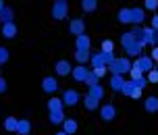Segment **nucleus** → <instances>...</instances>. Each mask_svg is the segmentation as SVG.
I'll use <instances>...</instances> for the list:
<instances>
[{
  "label": "nucleus",
  "mask_w": 158,
  "mask_h": 135,
  "mask_svg": "<svg viewBox=\"0 0 158 135\" xmlns=\"http://www.w3.org/2000/svg\"><path fill=\"white\" fill-rule=\"evenodd\" d=\"M121 44H123V48H125V52L129 56H142V44L135 40V35L131 31L123 33V38H121Z\"/></svg>",
  "instance_id": "obj_1"
},
{
  "label": "nucleus",
  "mask_w": 158,
  "mask_h": 135,
  "mask_svg": "<svg viewBox=\"0 0 158 135\" xmlns=\"http://www.w3.org/2000/svg\"><path fill=\"white\" fill-rule=\"evenodd\" d=\"M108 69L112 71V75H121V77H123L125 73L131 71V63H129V58H125V56H123V58H114V60L108 64Z\"/></svg>",
  "instance_id": "obj_2"
},
{
  "label": "nucleus",
  "mask_w": 158,
  "mask_h": 135,
  "mask_svg": "<svg viewBox=\"0 0 158 135\" xmlns=\"http://www.w3.org/2000/svg\"><path fill=\"white\" fill-rule=\"evenodd\" d=\"M67 0H56L54 6H52V17H54L56 21H63L67 19Z\"/></svg>",
  "instance_id": "obj_3"
},
{
  "label": "nucleus",
  "mask_w": 158,
  "mask_h": 135,
  "mask_svg": "<svg viewBox=\"0 0 158 135\" xmlns=\"http://www.w3.org/2000/svg\"><path fill=\"white\" fill-rule=\"evenodd\" d=\"M133 67H137L142 73H150L152 69H156V67H154V60H152L150 56H137V60L133 63Z\"/></svg>",
  "instance_id": "obj_4"
},
{
  "label": "nucleus",
  "mask_w": 158,
  "mask_h": 135,
  "mask_svg": "<svg viewBox=\"0 0 158 135\" xmlns=\"http://www.w3.org/2000/svg\"><path fill=\"white\" fill-rule=\"evenodd\" d=\"M100 117H102L104 123H110V121H114V117H117V108H114L112 104H104L102 108H100Z\"/></svg>",
  "instance_id": "obj_5"
},
{
  "label": "nucleus",
  "mask_w": 158,
  "mask_h": 135,
  "mask_svg": "<svg viewBox=\"0 0 158 135\" xmlns=\"http://www.w3.org/2000/svg\"><path fill=\"white\" fill-rule=\"evenodd\" d=\"M79 102V92L77 89H64L63 94V104L64 106H75Z\"/></svg>",
  "instance_id": "obj_6"
},
{
  "label": "nucleus",
  "mask_w": 158,
  "mask_h": 135,
  "mask_svg": "<svg viewBox=\"0 0 158 135\" xmlns=\"http://www.w3.org/2000/svg\"><path fill=\"white\" fill-rule=\"evenodd\" d=\"M69 31H71V35H83L85 33V23L81 21V19H73L71 23H69Z\"/></svg>",
  "instance_id": "obj_7"
},
{
  "label": "nucleus",
  "mask_w": 158,
  "mask_h": 135,
  "mask_svg": "<svg viewBox=\"0 0 158 135\" xmlns=\"http://www.w3.org/2000/svg\"><path fill=\"white\" fill-rule=\"evenodd\" d=\"M54 71H56V75L67 77V75L73 73V69H71V63H69V60H58V63L54 64Z\"/></svg>",
  "instance_id": "obj_8"
},
{
  "label": "nucleus",
  "mask_w": 158,
  "mask_h": 135,
  "mask_svg": "<svg viewBox=\"0 0 158 135\" xmlns=\"http://www.w3.org/2000/svg\"><path fill=\"white\" fill-rule=\"evenodd\" d=\"M42 89H44L46 94H54L56 89H58V81H56L54 77H44V81H42Z\"/></svg>",
  "instance_id": "obj_9"
},
{
  "label": "nucleus",
  "mask_w": 158,
  "mask_h": 135,
  "mask_svg": "<svg viewBox=\"0 0 158 135\" xmlns=\"http://www.w3.org/2000/svg\"><path fill=\"white\" fill-rule=\"evenodd\" d=\"M0 31H2V38L13 40V38L17 35V25L13 23V21H10V23H2V29H0Z\"/></svg>",
  "instance_id": "obj_10"
},
{
  "label": "nucleus",
  "mask_w": 158,
  "mask_h": 135,
  "mask_svg": "<svg viewBox=\"0 0 158 135\" xmlns=\"http://www.w3.org/2000/svg\"><path fill=\"white\" fill-rule=\"evenodd\" d=\"M87 75H89V69H87L85 64H79V67L73 69V79L75 81H85Z\"/></svg>",
  "instance_id": "obj_11"
},
{
  "label": "nucleus",
  "mask_w": 158,
  "mask_h": 135,
  "mask_svg": "<svg viewBox=\"0 0 158 135\" xmlns=\"http://www.w3.org/2000/svg\"><path fill=\"white\" fill-rule=\"evenodd\" d=\"M123 85H125V79L121 75H112L110 77V89L112 92H123Z\"/></svg>",
  "instance_id": "obj_12"
},
{
  "label": "nucleus",
  "mask_w": 158,
  "mask_h": 135,
  "mask_svg": "<svg viewBox=\"0 0 158 135\" xmlns=\"http://www.w3.org/2000/svg\"><path fill=\"white\" fill-rule=\"evenodd\" d=\"M17 127H19V119H17V117H6V119H4V131L15 133Z\"/></svg>",
  "instance_id": "obj_13"
},
{
  "label": "nucleus",
  "mask_w": 158,
  "mask_h": 135,
  "mask_svg": "<svg viewBox=\"0 0 158 135\" xmlns=\"http://www.w3.org/2000/svg\"><path fill=\"white\" fill-rule=\"evenodd\" d=\"M63 127H64L63 131H64L67 135H73V133H75V131L79 129V125H77V121H75V119H64Z\"/></svg>",
  "instance_id": "obj_14"
},
{
  "label": "nucleus",
  "mask_w": 158,
  "mask_h": 135,
  "mask_svg": "<svg viewBox=\"0 0 158 135\" xmlns=\"http://www.w3.org/2000/svg\"><path fill=\"white\" fill-rule=\"evenodd\" d=\"M143 108H146V112H158V98H156V96H150V98H146V102H143Z\"/></svg>",
  "instance_id": "obj_15"
},
{
  "label": "nucleus",
  "mask_w": 158,
  "mask_h": 135,
  "mask_svg": "<svg viewBox=\"0 0 158 135\" xmlns=\"http://www.w3.org/2000/svg\"><path fill=\"white\" fill-rule=\"evenodd\" d=\"M17 133H19V135H29V133H31V123H29L27 119H19Z\"/></svg>",
  "instance_id": "obj_16"
},
{
  "label": "nucleus",
  "mask_w": 158,
  "mask_h": 135,
  "mask_svg": "<svg viewBox=\"0 0 158 135\" xmlns=\"http://www.w3.org/2000/svg\"><path fill=\"white\" fill-rule=\"evenodd\" d=\"M118 21H121V23H133V13H131V8H121V10H118Z\"/></svg>",
  "instance_id": "obj_17"
},
{
  "label": "nucleus",
  "mask_w": 158,
  "mask_h": 135,
  "mask_svg": "<svg viewBox=\"0 0 158 135\" xmlns=\"http://www.w3.org/2000/svg\"><path fill=\"white\" fill-rule=\"evenodd\" d=\"M89 38H87L85 33L83 35H77V40H75V46H77V50H89Z\"/></svg>",
  "instance_id": "obj_18"
},
{
  "label": "nucleus",
  "mask_w": 158,
  "mask_h": 135,
  "mask_svg": "<svg viewBox=\"0 0 158 135\" xmlns=\"http://www.w3.org/2000/svg\"><path fill=\"white\" fill-rule=\"evenodd\" d=\"M89 58H92L89 50H77V52H75V60H77L79 64H85Z\"/></svg>",
  "instance_id": "obj_19"
},
{
  "label": "nucleus",
  "mask_w": 158,
  "mask_h": 135,
  "mask_svg": "<svg viewBox=\"0 0 158 135\" xmlns=\"http://www.w3.org/2000/svg\"><path fill=\"white\" fill-rule=\"evenodd\" d=\"M63 100H58V98H50L48 100V110L50 112H54V110H63Z\"/></svg>",
  "instance_id": "obj_20"
},
{
  "label": "nucleus",
  "mask_w": 158,
  "mask_h": 135,
  "mask_svg": "<svg viewBox=\"0 0 158 135\" xmlns=\"http://www.w3.org/2000/svg\"><path fill=\"white\" fill-rule=\"evenodd\" d=\"M81 8L85 13H94L96 8H98V0H81Z\"/></svg>",
  "instance_id": "obj_21"
},
{
  "label": "nucleus",
  "mask_w": 158,
  "mask_h": 135,
  "mask_svg": "<svg viewBox=\"0 0 158 135\" xmlns=\"http://www.w3.org/2000/svg\"><path fill=\"white\" fill-rule=\"evenodd\" d=\"M50 123H52V125H60V123H64V114H63V110L50 112Z\"/></svg>",
  "instance_id": "obj_22"
},
{
  "label": "nucleus",
  "mask_w": 158,
  "mask_h": 135,
  "mask_svg": "<svg viewBox=\"0 0 158 135\" xmlns=\"http://www.w3.org/2000/svg\"><path fill=\"white\" fill-rule=\"evenodd\" d=\"M131 13H133V23L135 25H142L146 15H143V8H131Z\"/></svg>",
  "instance_id": "obj_23"
},
{
  "label": "nucleus",
  "mask_w": 158,
  "mask_h": 135,
  "mask_svg": "<svg viewBox=\"0 0 158 135\" xmlns=\"http://www.w3.org/2000/svg\"><path fill=\"white\" fill-rule=\"evenodd\" d=\"M0 21H2V23H10V21H13V8H8V6L2 8V10H0Z\"/></svg>",
  "instance_id": "obj_24"
},
{
  "label": "nucleus",
  "mask_w": 158,
  "mask_h": 135,
  "mask_svg": "<svg viewBox=\"0 0 158 135\" xmlns=\"http://www.w3.org/2000/svg\"><path fill=\"white\" fill-rule=\"evenodd\" d=\"M87 96H92V98H96V100H102L104 89L100 88V85H94V88H87Z\"/></svg>",
  "instance_id": "obj_25"
},
{
  "label": "nucleus",
  "mask_w": 158,
  "mask_h": 135,
  "mask_svg": "<svg viewBox=\"0 0 158 135\" xmlns=\"http://www.w3.org/2000/svg\"><path fill=\"white\" fill-rule=\"evenodd\" d=\"M135 88H137V85H135L133 79H131V81H125V85H123V92H121V94H125V96H129V98H131V94L135 92Z\"/></svg>",
  "instance_id": "obj_26"
},
{
  "label": "nucleus",
  "mask_w": 158,
  "mask_h": 135,
  "mask_svg": "<svg viewBox=\"0 0 158 135\" xmlns=\"http://www.w3.org/2000/svg\"><path fill=\"white\" fill-rule=\"evenodd\" d=\"M98 102H100V100H96V98H92V96H85V100H83L87 110H96V108H98Z\"/></svg>",
  "instance_id": "obj_27"
},
{
  "label": "nucleus",
  "mask_w": 158,
  "mask_h": 135,
  "mask_svg": "<svg viewBox=\"0 0 158 135\" xmlns=\"http://www.w3.org/2000/svg\"><path fill=\"white\" fill-rule=\"evenodd\" d=\"M89 60H92V67H108V64L104 63V56H102V52H100V54H96V56H92V58H89Z\"/></svg>",
  "instance_id": "obj_28"
},
{
  "label": "nucleus",
  "mask_w": 158,
  "mask_h": 135,
  "mask_svg": "<svg viewBox=\"0 0 158 135\" xmlns=\"http://www.w3.org/2000/svg\"><path fill=\"white\" fill-rule=\"evenodd\" d=\"M98 79H100V77H96L94 73L89 71V75H87V79H85V85L87 88H94V85H98Z\"/></svg>",
  "instance_id": "obj_29"
},
{
  "label": "nucleus",
  "mask_w": 158,
  "mask_h": 135,
  "mask_svg": "<svg viewBox=\"0 0 158 135\" xmlns=\"http://www.w3.org/2000/svg\"><path fill=\"white\" fill-rule=\"evenodd\" d=\"M114 50V42L112 40H104L102 42V52H112Z\"/></svg>",
  "instance_id": "obj_30"
},
{
  "label": "nucleus",
  "mask_w": 158,
  "mask_h": 135,
  "mask_svg": "<svg viewBox=\"0 0 158 135\" xmlns=\"http://www.w3.org/2000/svg\"><path fill=\"white\" fill-rule=\"evenodd\" d=\"M148 83H154V85L158 83V69H152V71L148 73Z\"/></svg>",
  "instance_id": "obj_31"
},
{
  "label": "nucleus",
  "mask_w": 158,
  "mask_h": 135,
  "mask_svg": "<svg viewBox=\"0 0 158 135\" xmlns=\"http://www.w3.org/2000/svg\"><path fill=\"white\" fill-rule=\"evenodd\" d=\"M8 56H10V54H8V50L0 46V64H6L8 63Z\"/></svg>",
  "instance_id": "obj_32"
},
{
  "label": "nucleus",
  "mask_w": 158,
  "mask_h": 135,
  "mask_svg": "<svg viewBox=\"0 0 158 135\" xmlns=\"http://www.w3.org/2000/svg\"><path fill=\"white\" fill-rule=\"evenodd\" d=\"M129 75H131V79H139V77H143V73L139 71V69H137V67H133V64H131V71H129Z\"/></svg>",
  "instance_id": "obj_33"
},
{
  "label": "nucleus",
  "mask_w": 158,
  "mask_h": 135,
  "mask_svg": "<svg viewBox=\"0 0 158 135\" xmlns=\"http://www.w3.org/2000/svg\"><path fill=\"white\" fill-rule=\"evenodd\" d=\"M92 73H94L96 77H104V75L108 73V67H96V69H94Z\"/></svg>",
  "instance_id": "obj_34"
},
{
  "label": "nucleus",
  "mask_w": 158,
  "mask_h": 135,
  "mask_svg": "<svg viewBox=\"0 0 158 135\" xmlns=\"http://www.w3.org/2000/svg\"><path fill=\"white\" fill-rule=\"evenodd\" d=\"M146 4H143V8H148V10H156L158 8V0H143Z\"/></svg>",
  "instance_id": "obj_35"
},
{
  "label": "nucleus",
  "mask_w": 158,
  "mask_h": 135,
  "mask_svg": "<svg viewBox=\"0 0 158 135\" xmlns=\"http://www.w3.org/2000/svg\"><path fill=\"white\" fill-rule=\"evenodd\" d=\"M135 85L139 89H143L146 85H148V77H139V79H135Z\"/></svg>",
  "instance_id": "obj_36"
},
{
  "label": "nucleus",
  "mask_w": 158,
  "mask_h": 135,
  "mask_svg": "<svg viewBox=\"0 0 158 135\" xmlns=\"http://www.w3.org/2000/svg\"><path fill=\"white\" fill-rule=\"evenodd\" d=\"M150 58L154 63H158V46H152V52H150Z\"/></svg>",
  "instance_id": "obj_37"
},
{
  "label": "nucleus",
  "mask_w": 158,
  "mask_h": 135,
  "mask_svg": "<svg viewBox=\"0 0 158 135\" xmlns=\"http://www.w3.org/2000/svg\"><path fill=\"white\" fill-rule=\"evenodd\" d=\"M4 92H6V79L0 75V94H4Z\"/></svg>",
  "instance_id": "obj_38"
},
{
  "label": "nucleus",
  "mask_w": 158,
  "mask_h": 135,
  "mask_svg": "<svg viewBox=\"0 0 158 135\" xmlns=\"http://www.w3.org/2000/svg\"><path fill=\"white\" fill-rule=\"evenodd\" d=\"M131 98H133V100H139V98H142V89H139V88H135V92L131 94Z\"/></svg>",
  "instance_id": "obj_39"
},
{
  "label": "nucleus",
  "mask_w": 158,
  "mask_h": 135,
  "mask_svg": "<svg viewBox=\"0 0 158 135\" xmlns=\"http://www.w3.org/2000/svg\"><path fill=\"white\" fill-rule=\"evenodd\" d=\"M152 29H158V15H154V19H152Z\"/></svg>",
  "instance_id": "obj_40"
},
{
  "label": "nucleus",
  "mask_w": 158,
  "mask_h": 135,
  "mask_svg": "<svg viewBox=\"0 0 158 135\" xmlns=\"http://www.w3.org/2000/svg\"><path fill=\"white\" fill-rule=\"evenodd\" d=\"M2 8H4V0H0V10H2Z\"/></svg>",
  "instance_id": "obj_41"
},
{
  "label": "nucleus",
  "mask_w": 158,
  "mask_h": 135,
  "mask_svg": "<svg viewBox=\"0 0 158 135\" xmlns=\"http://www.w3.org/2000/svg\"><path fill=\"white\" fill-rule=\"evenodd\" d=\"M56 135H67V133H64V131H58V133H56Z\"/></svg>",
  "instance_id": "obj_42"
}]
</instances>
